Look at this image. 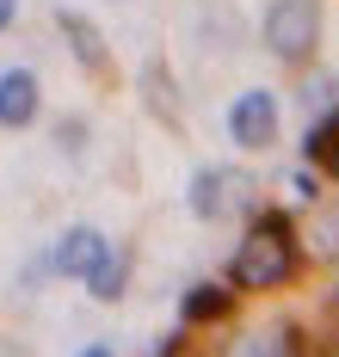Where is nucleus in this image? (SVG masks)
Instances as JSON below:
<instances>
[{"mask_svg":"<svg viewBox=\"0 0 339 357\" xmlns=\"http://www.w3.org/2000/svg\"><path fill=\"white\" fill-rule=\"evenodd\" d=\"M296 278V228H290V215L265 210L253 215V228L241 234V247L228 259V284L234 289H278Z\"/></svg>","mask_w":339,"mask_h":357,"instance_id":"obj_1","label":"nucleus"},{"mask_svg":"<svg viewBox=\"0 0 339 357\" xmlns=\"http://www.w3.org/2000/svg\"><path fill=\"white\" fill-rule=\"evenodd\" d=\"M321 43V6L315 0H271L265 6V50L278 62H308Z\"/></svg>","mask_w":339,"mask_h":357,"instance_id":"obj_2","label":"nucleus"},{"mask_svg":"<svg viewBox=\"0 0 339 357\" xmlns=\"http://www.w3.org/2000/svg\"><path fill=\"white\" fill-rule=\"evenodd\" d=\"M228 136H234L241 148H271L278 142V93L247 86V93L228 105Z\"/></svg>","mask_w":339,"mask_h":357,"instance_id":"obj_3","label":"nucleus"},{"mask_svg":"<svg viewBox=\"0 0 339 357\" xmlns=\"http://www.w3.org/2000/svg\"><path fill=\"white\" fill-rule=\"evenodd\" d=\"M105 252H112V241H105L99 228H86V222H80V228H68V234L56 241L50 265H56L62 278H80V284H86V278H93V265H99Z\"/></svg>","mask_w":339,"mask_h":357,"instance_id":"obj_4","label":"nucleus"},{"mask_svg":"<svg viewBox=\"0 0 339 357\" xmlns=\"http://www.w3.org/2000/svg\"><path fill=\"white\" fill-rule=\"evenodd\" d=\"M38 74L31 68H6L0 74V123H6V130H25V123H31V117H38Z\"/></svg>","mask_w":339,"mask_h":357,"instance_id":"obj_5","label":"nucleus"},{"mask_svg":"<svg viewBox=\"0 0 339 357\" xmlns=\"http://www.w3.org/2000/svg\"><path fill=\"white\" fill-rule=\"evenodd\" d=\"M56 25H62V37H68V50L80 56V68H93V74H105V37H99V25L93 19H80V13H56Z\"/></svg>","mask_w":339,"mask_h":357,"instance_id":"obj_6","label":"nucleus"},{"mask_svg":"<svg viewBox=\"0 0 339 357\" xmlns=\"http://www.w3.org/2000/svg\"><path fill=\"white\" fill-rule=\"evenodd\" d=\"M234 185H241V178H228V173H216V167H204V173L191 178V215L216 222V215L234 204Z\"/></svg>","mask_w":339,"mask_h":357,"instance_id":"obj_7","label":"nucleus"},{"mask_svg":"<svg viewBox=\"0 0 339 357\" xmlns=\"http://www.w3.org/2000/svg\"><path fill=\"white\" fill-rule=\"evenodd\" d=\"M123 284H130V252L112 247L99 265H93V278H86V289H93V302H117L123 296Z\"/></svg>","mask_w":339,"mask_h":357,"instance_id":"obj_8","label":"nucleus"},{"mask_svg":"<svg viewBox=\"0 0 339 357\" xmlns=\"http://www.w3.org/2000/svg\"><path fill=\"white\" fill-rule=\"evenodd\" d=\"M228 302H234V289H228V284H191V296H186V321H223Z\"/></svg>","mask_w":339,"mask_h":357,"instance_id":"obj_9","label":"nucleus"},{"mask_svg":"<svg viewBox=\"0 0 339 357\" xmlns=\"http://www.w3.org/2000/svg\"><path fill=\"white\" fill-rule=\"evenodd\" d=\"M302 154H308L315 167H327V173L339 178V111L327 117V123H315V130H308V142H302Z\"/></svg>","mask_w":339,"mask_h":357,"instance_id":"obj_10","label":"nucleus"},{"mask_svg":"<svg viewBox=\"0 0 339 357\" xmlns=\"http://www.w3.org/2000/svg\"><path fill=\"white\" fill-rule=\"evenodd\" d=\"M228 357H296V333H284V326L278 333H247Z\"/></svg>","mask_w":339,"mask_h":357,"instance_id":"obj_11","label":"nucleus"},{"mask_svg":"<svg viewBox=\"0 0 339 357\" xmlns=\"http://www.w3.org/2000/svg\"><path fill=\"white\" fill-rule=\"evenodd\" d=\"M333 99H339V80H333V74H315V80L302 86V105H308V111H333Z\"/></svg>","mask_w":339,"mask_h":357,"instance_id":"obj_12","label":"nucleus"},{"mask_svg":"<svg viewBox=\"0 0 339 357\" xmlns=\"http://www.w3.org/2000/svg\"><path fill=\"white\" fill-rule=\"evenodd\" d=\"M149 105L160 111V117H173V86H167V74H160V62L149 68Z\"/></svg>","mask_w":339,"mask_h":357,"instance_id":"obj_13","label":"nucleus"},{"mask_svg":"<svg viewBox=\"0 0 339 357\" xmlns=\"http://www.w3.org/2000/svg\"><path fill=\"white\" fill-rule=\"evenodd\" d=\"M80 357H112V345H86V351H80Z\"/></svg>","mask_w":339,"mask_h":357,"instance_id":"obj_14","label":"nucleus"},{"mask_svg":"<svg viewBox=\"0 0 339 357\" xmlns=\"http://www.w3.org/2000/svg\"><path fill=\"white\" fill-rule=\"evenodd\" d=\"M6 25H13V13H0V31H6Z\"/></svg>","mask_w":339,"mask_h":357,"instance_id":"obj_15","label":"nucleus"},{"mask_svg":"<svg viewBox=\"0 0 339 357\" xmlns=\"http://www.w3.org/2000/svg\"><path fill=\"white\" fill-rule=\"evenodd\" d=\"M0 13H13V0H0Z\"/></svg>","mask_w":339,"mask_h":357,"instance_id":"obj_16","label":"nucleus"},{"mask_svg":"<svg viewBox=\"0 0 339 357\" xmlns=\"http://www.w3.org/2000/svg\"><path fill=\"white\" fill-rule=\"evenodd\" d=\"M333 302H339V289H333Z\"/></svg>","mask_w":339,"mask_h":357,"instance_id":"obj_17","label":"nucleus"}]
</instances>
